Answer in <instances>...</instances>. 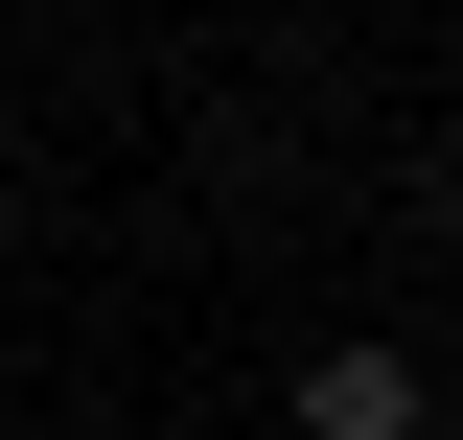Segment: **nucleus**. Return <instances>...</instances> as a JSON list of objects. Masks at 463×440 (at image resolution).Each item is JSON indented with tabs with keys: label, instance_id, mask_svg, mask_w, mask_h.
Here are the masks:
<instances>
[{
	"label": "nucleus",
	"instance_id": "obj_1",
	"mask_svg": "<svg viewBox=\"0 0 463 440\" xmlns=\"http://www.w3.org/2000/svg\"><path fill=\"white\" fill-rule=\"evenodd\" d=\"M301 440H417V371L394 348H325V371H301Z\"/></svg>",
	"mask_w": 463,
	"mask_h": 440
}]
</instances>
